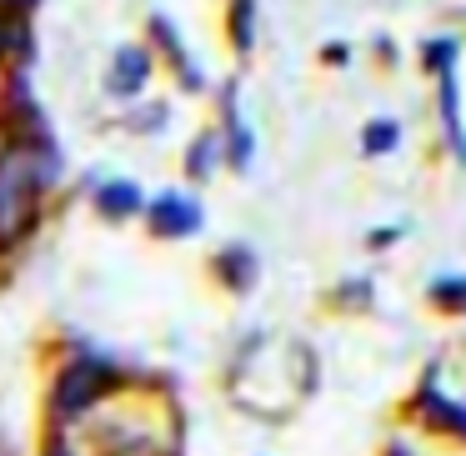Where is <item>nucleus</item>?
I'll use <instances>...</instances> for the list:
<instances>
[{
  "mask_svg": "<svg viewBox=\"0 0 466 456\" xmlns=\"http://www.w3.org/2000/svg\"><path fill=\"white\" fill-rule=\"evenodd\" d=\"M316 381H321V366L311 341H301L296 331H261L231 356L226 401L256 421H291L316 396Z\"/></svg>",
  "mask_w": 466,
  "mask_h": 456,
  "instance_id": "nucleus-1",
  "label": "nucleus"
},
{
  "mask_svg": "<svg viewBox=\"0 0 466 456\" xmlns=\"http://www.w3.org/2000/svg\"><path fill=\"white\" fill-rule=\"evenodd\" d=\"M391 146H396V131H391V126H381V131L371 126V131H366V151H391Z\"/></svg>",
  "mask_w": 466,
  "mask_h": 456,
  "instance_id": "nucleus-7",
  "label": "nucleus"
},
{
  "mask_svg": "<svg viewBox=\"0 0 466 456\" xmlns=\"http://www.w3.org/2000/svg\"><path fill=\"white\" fill-rule=\"evenodd\" d=\"M421 406H426V416H431V421H441V426H451V431L466 436V411H461V406H451V401H441L431 381H426V391H421Z\"/></svg>",
  "mask_w": 466,
  "mask_h": 456,
  "instance_id": "nucleus-5",
  "label": "nucleus"
},
{
  "mask_svg": "<svg viewBox=\"0 0 466 456\" xmlns=\"http://www.w3.org/2000/svg\"><path fill=\"white\" fill-rule=\"evenodd\" d=\"M151 226L161 236H191L196 226H201V211H196L186 196H161V201L151 206Z\"/></svg>",
  "mask_w": 466,
  "mask_h": 456,
  "instance_id": "nucleus-4",
  "label": "nucleus"
},
{
  "mask_svg": "<svg viewBox=\"0 0 466 456\" xmlns=\"http://www.w3.org/2000/svg\"><path fill=\"white\" fill-rule=\"evenodd\" d=\"M46 161L31 151H0V251H11L31 236L41 216Z\"/></svg>",
  "mask_w": 466,
  "mask_h": 456,
  "instance_id": "nucleus-2",
  "label": "nucleus"
},
{
  "mask_svg": "<svg viewBox=\"0 0 466 456\" xmlns=\"http://www.w3.org/2000/svg\"><path fill=\"white\" fill-rule=\"evenodd\" d=\"M101 206L111 216H126V211H136V206H141V191H136V186H106L101 191Z\"/></svg>",
  "mask_w": 466,
  "mask_h": 456,
  "instance_id": "nucleus-6",
  "label": "nucleus"
},
{
  "mask_svg": "<svg viewBox=\"0 0 466 456\" xmlns=\"http://www.w3.org/2000/svg\"><path fill=\"white\" fill-rule=\"evenodd\" d=\"M106 386H111L106 361H71L61 371V381H56V411H61V416H81L86 406L106 391Z\"/></svg>",
  "mask_w": 466,
  "mask_h": 456,
  "instance_id": "nucleus-3",
  "label": "nucleus"
}]
</instances>
